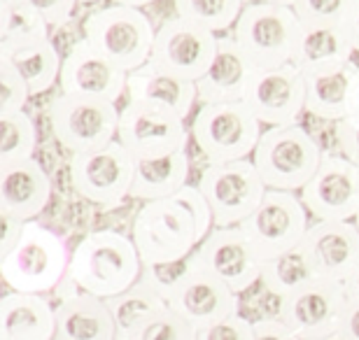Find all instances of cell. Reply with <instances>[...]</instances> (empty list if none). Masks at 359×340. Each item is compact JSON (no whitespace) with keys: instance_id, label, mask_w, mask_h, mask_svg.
Wrapping results in <instances>:
<instances>
[{"instance_id":"c3c4849f","label":"cell","mask_w":359,"mask_h":340,"mask_svg":"<svg viewBox=\"0 0 359 340\" xmlns=\"http://www.w3.org/2000/svg\"><path fill=\"white\" fill-rule=\"evenodd\" d=\"M262 3H273V5H283V7H294L297 0H262Z\"/></svg>"},{"instance_id":"5b68a950","label":"cell","mask_w":359,"mask_h":340,"mask_svg":"<svg viewBox=\"0 0 359 340\" xmlns=\"http://www.w3.org/2000/svg\"><path fill=\"white\" fill-rule=\"evenodd\" d=\"M191 140L205 156V163H231L255 154L264 124L245 100L201 105L194 117Z\"/></svg>"},{"instance_id":"e575fe53","label":"cell","mask_w":359,"mask_h":340,"mask_svg":"<svg viewBox=\"0 0 359 340\" xmlns=\"http://www.w3.org/2000/svg\"><path fill=\"white\" fill-rule=\"evenodd\" d=\"M124 340H196V329L187 324L170 308H166L154 317H149L145 324H140Z\"/></svg>"},{"instance_id":"7402d4cb","label":"cell","mask_w":359,"mask_h":340,"mask_svg":"<svg viewBox=\"0 0 359 340\" xmlns=\"http://www.w3.org/2000/svg\"><path fill=\"white\" fill-rule=\"evenodd\" d=\"M255 72V66L243 54L233 35H219L217 54H215L208 72L196 82L198 103L217 105L245 100L248 86L252 82Z\"/></svg>"},{"instance_id":"7dc6e473","label":"cell","mask_w":359,"mask_h":340,"mask_svg":"<svg viewBox=\"0 0 359 340\" xmlns=\"http://www.w3.org/2000/svg\"><path fill=\"white\" fill-rule=\"evenodd\" d=\"M112 5H124V7H138V10H142L145 5L154 3V0H110Z\"/></svg>"},{"instance_id":"74e56055","label":"cell","mask_w":359,"mask_h":340,"mask_svg":"<svg viewBox=\"0 0 359 340\" xmlns=\"http://www.w3.org/2000/svg\"><path fill=\"white\" fill-rule=\"evenodd\" d=\"M196 340H255V322H250L241 313L231 315L205 329H198Z\"/></svg>"},{"instance_id":"2e32d148","label":"cell","mask_w":359,"mask_h":340,"mask_svg":"<svg viewBox=\"0 0 359 340\" xmlns=\"http://www.w3.org/2000/svg\"><path fill=\"white\" fill-rule=\"evenodd\" d=\"M166 303L196 331L238 315L241 308L238 294H233L224 282L196 266L191 259H187V271L166 294Z\"/></svg>"},{"instance_id":"d4e9b609","label":"cell","mask_w":359,"mask_h":340,"mask_svg":"<svg viewBox=\"0 0 359 340\" xmlns=\"http://www.w3.org/2000/svg\"><path fill=\"white\" fill-rule=\"evenodd\" d=\"M126 98L128 103L161 107V110H168L187 119V114L194 110L198 100V89L196 82L168 75V72H161L145 63L142 68L128 72Z\"/></svg>"},{"instance_id":"816d5d0a","label":"cell","mask_w":359,"mask_h":340,"mask_svg":"<svg viewBox=\"0 0 359 340\" xmlns=\"http://www.w3.org/2000/svg\"><path fill=\"white\" fill-rule=\"evenodd\" d=\"M80 3H93V0H80Z\"/></svg>"},{"instance_id":"4316f807","label":"cell","mask_w":359,"mask_h":340,"mask_svg":"<svg viewBox=\"0 0 359 340\" xmlns=\"http://www.w3.org/2000/svg\"><path fill=\"white\" fill-rule=\"evenodd\" d=\"M357 68L353 63L304 72L306 112L318 119L336 121L348 117V98Z\"/></svg>"},{"instance_id":"ba28073f","label":"cell","mask_w":359,"mask_h":340,"mask_svg":"<svg viewBox=\"0 0 359 340\" xmlns=\"http://www.w3.org/2000/svg\"><path fill=\"white\" fill-rule=\"evenodd\" d=\"M196 186L210 205L215 229L241 226L269 191L252 158L208 163Z\"/></svg>"},{"instance_id":"ee69618b","label":"cell","mask_w":359,"mask_h":340,"mask_svg":"<svg viewBox=\"0 0 359 340\" xmlns=\"http://www.w3.org/2000/svg\"><path fill=\"white\" fill-rule=\"evenodd\" d=\"M339 334L346 340H359V308L357 306H350L348 303L346 313H343L341 324H339Z\"/></svg>"},{"instance_id":"484cf974","label":"cell","mask_w":359,"mask_h":340,"mask_svg":"<svg viewBox=\"0 0 359 340\" xmlns=\"http://www.w3.org/2000/svg\"><path fill=\"white\" fill-rule=\"evenodd\" d=\"M0 59L10 63L24 77L31 96L49 91L61 77L63 56L49 38L0 42Z\"/></svg>"},{"instance_id":"f907efd6","label":"cell","mask_w":359,"mask_h":340,"mask_svg":"<svg viewBox=\"0 0 359 340\" xmlns=\"http://www.w3.org/2000/svg\"><path fill=\"white\" fill-rule=\"evenodd\" d=\"M355 226L359 229V212H357V217H355Z\"/></svg>"},{"instance_id":"8992f818","label":"cell","mask_w":359,"mask_h":340,"mask_svg":"<svg viewBox=\"0 0 359 340\" xmlns=\"http://www.w3.org/2000/svg\"><path fill=\"white\" fill-rule=\"evenodd\" d=\"M156 31L138 7L107 5L84 21V40L124 72L142 68L152 54Z\"/></svg>"},{"instance_id":"9a60e30c","label":"cell","mask_w":359,"mask_h":340,"mask_svg":"<svg viewBox=\"0 0 359 340\" xmlns=\"http://www.w3.org/2000/svg\"><path fill=\"white\" fill-rule=\"evenodd\" d=\"M191 131L184 119L161 107L126 103L119 110L117 140L131 151L135 161L161 158L187 149Z\"/></svg>"},{"instance_id":"6da1fadb","label":"cell","mask_w":359,"mask_h":340,"mask_svg":"<svg viewBox=\"0 0 359 340\" xmlns=\"http://www.w3.org/2000/svg\"><path fill=\"white\" fill-rule=\"evenodd\" d=\"M215 229L210 205L196 184L175 196L147 200L133 217L131 238L142 266H170L194 254Z\"/></svg>"},{"instance_id":"3957f363","label":"cell","mask_w":359,"mask_h":340,"mask_svg":"<svg viewBox=\"0 0 359 340\" xmlns=\"http://www.w3.org/2000/svg\"><path fill=\"white\" fill-rule=\"evenodd\" d=\"M70 250L66 240L40 222H26L10 254L0 257V278L10 292L49 294L68 278Z\"/></svg>"},{"instance_id":"60d3db41","label":"cell","mask_w":359,"mask_h":340,"mask_svg":"<svg viewBox=\"0 0 359 340\" xmlns=\"http://www.w3.org/2000/svg\"><path fill=\"white\" fill-rule=\"evenodd\" d=\"M24 226H26V222H21L12 215L0 212V229H3V236H0V257L10 254L14 250V245L19 243L21 233H24Z\"/></svg>"},{"instance_id":"e0dca14e","label":"cell","mask_w":359,"mask_h":340,"mask_svg":"<svg viewBox=\"0 0 359 340\" xmlns=\"http://www.w3.org/2000/svg\"><path fill=\"white\" fill-rule=\"evenodd\" d=\"M299 196L315 222H355L359 212V165L341 154H325L318 172Z\"/></svg>"},{"instance_id":"30bf717a","label":"cell","mask_w":359,"mask_h":340,"mask_svg":"<svg viewBox=\"0 0 359 340\" xmlns=\"http://www.w3.org/2000/svg\"><path fill=\"white\" fill-rule=\"evenodd\" d=\"M135 158L119 140L70 156V182L84 200L98 208H117L131 198Z\"/></svg>"},{"instance_id":"cb8c5ba5","label":"cell","mask_w":359,"mask_h":340,"mask_svg":"<svg viewBox=\"0 0 359 340\" xmlns=\"http://www.w3.org/2000/svg\"><path fill=\"white\" fill-rule=\"evenodd\" d=\"M0 340H56V303L45 294L7 289L0 299Z\"/></svg>"},{"instance_id":"b9f144b4","label":"cell","mask_w":359,"mask_h":340,"mask_svg":"<svg viewBox=\"0 0 359 340\" xmlns=\"http://www.w3.org/2000/svg\"><path fill=\"white\" fill-rule=\"evenodd\" d=\"M255 340H299L278 317H264L255 322Z\"/></svg>"},{"instance_id":"f35d334b","label":"cell","mask_w":359,"mask_h":340,"mask_svg":"<svg viewBox=\"0 0 359 340\" xmlns=\"http://www.w3.org/2000/svg\"><path fill=\"white\" fill-rule=\"evenodd\" d=\"M24 3L31 5L35 12H40L49 26L61 28L70 21L80 0H24Z\"/></svg>"},{"instance_id":"f1b7e54d","label":"cell","mask_w":359,"mask_h":340,"mask_svg":"<svg viewBox=\"0 0 359 340\" xmlns=\"http://www.w3.org/2000/svg\"><path fill=\"white\" fill-rule=\"evenodd\" d=\"M353 56L355 49L350 47L341 26L301 24V33L292 56V66H297L301 72H311L332 66H343V63H353Z\"/></svg>"},{"instance_id":"5bb4252c","label":"cell","mask_w":359,"mask_h":340,"mask_svg":"<svg viewBox=\"0 0 359 340\" xmlns=\"http://www.w3.org/2000/svg\"><path fill=\"white\" fill-rule=\"evenodd\" d=\"M241 229L269 261L287 250L299 247L311 229V222L297 191L269 189L259 208L241 224Z\"/></svg>"},{"instance_id":"1f68e13d","label":"cell","mask_w":359,"mask_h":340,"mask_svg":"<svg viewBox=\"0 0 359 340\" xmlns=\"http://www.w3.org/2000/svg\"><path fill=\"white\" fill-rule=\"evenodd\" d=\"M38 126L26 110L0 112V165L35 158Z\"/></svg>"},{"instance_id":"8d00e7d4","label":"cell","mask_w":359,"mask_h":340,"mask_svg":"<svg viewBox=\"0 0 359 340\" xmlns=\"http://www.w3.org/2000/svg\"><path fill=\"white\" fill-rule=\"evenodd\" d=\"M28 98H31V91H28L24 77L10 63L0 59V112L24 110Z\"/></svg>"},{"instance_id":"ab89813d","label":"cell","mask_w":359,"mask_h":340,"mask_svg":"<svg viewBox=\"0 0 359 340\" xmlns=\"http://www.w3.org/2000/svg\"><path fill=\"white\" fill-rule=\"evenodd\" d=\"M336 144L341 149V156H346L348 161L359 165V121L353 119H341L336 124Z\"/></svg>"},{"instance_id":"83f0119b","label":"cell","mask_w":359,"mask_h":340,"mask_svg":"<svg viewBox=\"0 0 359 340\" xmlns=\"http://www.w3.org/2000/svg\"><path fill=\"white\" fill-rule=\"evenodd\" d=\"M189 151L180 149L161 158H145L135 163V177L131 186L133 200H161L175 196L189 184Z\"/></svg>"},{"instance_id":"4dcf8cb0","label":"cell","mask_w":359,"mask_h":340,"mask_svg":"<svg viewBox=\"0 0 359 340\" xmlns=\"http://www.w3.org/2000/svg\"><path fill=\"white\" fill-rule=\"evenodd\" d=\"M318 278L320 275L315 273V266L311 257H308V252L304 250V245H299V247L287 250L264 264L262 287L280 301Z\"/></svg>"},{"instance_id":"d590c367","label":"cell","mask_w":359,"mask_h":340,"mask_svg":"<svg viewBox=\"0 0 359 340\" xmlns=\"http://www.w3.org/2000/svg\"><path fill=\"white\" fill-rule=\"evenodd\" d=\"M355 0H297L292 10L304 26H339Z\"/></svg>"},{"instance_id":"7c38bea8","label":"cell","mask_w":359,"mask_h":340,"mask_svg":"<svg viewBox=\"0 0 359 340\" xmlns=\"http://www.w3.org/2000/svg\"><path fill=\"white\" fill-rule=\"evenodd\" d=\"M189 259L238 296L262 282V271L266 264V259L241 226L212 229Z\"/></svg>"},{"instance_id":"d6986e66","label":"cell","mask_w":359,"mask_h":340,"mask_svg":"<svg viewBox=\"0 0 359 340\" xmlns=\"http://www.w3.org/2000/svg\"><path fill=\"white\" fill-rule=\"evenodd\" d=\"M128 72L107 61L98 54L87 40H77L68 54L63 56L59 91L68 96L100 98L117 105L121 96H126Z\"/></svg>"},{"instance_id":"8fae6325","label":"cell","mask_w":359,"mask_h":340,"mask_svg":"<svg viewBox=\"0 0 359 340\" xmlns=\"http://www.w3.org/2000/svg\"><path fill=\"white\" fill-rule=\"evenodd\" d=\"M217 33L182 17H170L156 28V38L147 63L168 75L198 82L210 68L215 54H217Z\"/></svg>"},{"instance_id":"ac0fdd59","label":"cell","mask_w":359,"mask_h":340,"mask_svg":"<svg viewBox=\"0 0 359 340\" xmlns=\"http://www.w3.org/2000/svg\"><path fill=\"white\" fill-rule=\"evenodd\" d=\"M245 103L264 128L294 126L306 114V79L297 66L257 70L248 86Z\"/></svg>"},{"instance_id":"bcb514c9","label":"cell","mask_w":359,"mask_h":340,"mask_svg":"<svg viewBox=\"0 0 359 340\" xmlns=\"http://www.w3.org/2000/svg\"><path fill=\"white\" fill-rule=\"evenodd\" d=\"M348 119L359 121V68L355 72L353 86H350V98H348Z\"/></svg>"},{"instance_id":"277c9868","label":"cell","mask_w":359,"mask_h":340,"mask_svg":"<svg viewBox=\"0 0 359 340\" xmlns=\"http://www.w3.org/2000/svg\"><path fill=\"white\" fill-rule=\"evenodd\" d=\"M325 151L301 124L264 128L252 161L266 189L301 191L318 172Z\"/></svg>"},{"instance_id":"836d02e7","label":"cell","mask_w":359,"mask_h":340,"mask_svg":"<svg viewBox=\"0 0 359 340\" xmlns=\"http://www.w3.org/2000/svg\"><path fill=\"white\" fill-rule=\"evenodd\" d=\"M49 26L40 12L24 0H0V42L49 38Z\"/></svg>"},{"instance_id":"7bdbcfd3","label":"cell","mask_w":359,"mask_h":340,"mask_svg":"<svg viewBox=\"0 0 359 340\" xmlns=\"http://www.w3.org/2000/svg\"><path fill=\"white\" fill-rule=\"evenodd\" d=\"M339 26L343 35L348 38L350 47L355 49V54H359V0H355V3L350 5V10L346 12V17H343Z\"/></svg>"},{"instance_id":"44dd1931","label":"cell","mask_w":359,"mask_h":340,"mask_svg":"<svg viewBox=\"0 0 359 340\" xmlns=\"http://www.w3.org/2000/svg\"><path fill=\"white\" fill-rule=\"evenodd\" d=\"M304 250L325 280L343 282L359 264V229L355 222H315L304 238Z\"/></svg>"},{"instance_id":"603a6c76","label":"cell","mask_w":359,"mask_h":340,"mask_svg":"<svg viewBox=\"0 0 359 340\" xmlns=\"http://www.w3.org/2000/svg\"><path fill=\"white\" fill-rule=\"evenodd\" d=\"M56 301V340H117L107 301L70 287Z\"/></svg>"},{"instance_id":"52a82bcc","label":"cell","mask_w":359,"mask_h":340,"mask_svg":"<svg viewBox=\"0 0 359 340\" xmlns=\"http://www.w3.org/2000/svg\"><path fill=\"white\" fill-rule=\"evenodd\" d=\"M301 33V19L292 7L250 3L233 26V38L255 70H273L292 63Z\"/></svg>"},{"instance_id":"f6af8a7d","label":"cell","mask_w":359,"mask_h":340,"mask_svg":"<svg viewBox=\"0 0 359 340\" xmlns=\"http://www.w3.org/2000/svg\"><path fill=\"white\" fill-rule=\"evenodd\" d=\"M343 287H346V296H348L350 306L359 308V264L355 266V271L343 280Z\"/></svg>"},{"instance_id":"f546056e","label":"cell","mask_w":359,"mask_h":340,"mask_svg":"<svg viewBox=\"0 0 359 340\" xmlns=\"http://www.w3.org/2000/svg\"><path fill=\"white\" fill-rule=\"evenodd\" d=\"M107 308H110L114 327H117V340H124L140 324H145L149 317L166 310L168 303L152 285H147L145 280H138L124 294L107 299Z\"/></svg>"},{"instance_id":"681fc988","label":"cell","mask_w":359,"mask_h":340,"mask_svg":"<svg viewBox=\"0 0 359 340\" xmlns=\"http://www.w3.org/2000/svg\"><path fill=\"white\" fill-rule=\"evenodd\" d=\"M322 340H346L341 334H334V336H329V338H322Z\"/></svg>"},{"instance_id":"7a4b0ae2","label":"cell","mask_w":359,"mask_h":340,"mask_svg":"<svg viewBox=\"0 0 359 340\" xmlns=\"http://www.w3.org/2000/svg\"><path fill=\"white\" fill-rule=\"evenodd\" d=\"M142 259L133 238L114 229L84 233L70 252L68 280L84 294L114 299L142 278Z\"/></svg>"},{"instance_id":"4fadbf2b","label":"cell","mask_w":359,"mask_h":340,"mask_svg":"<svg viewBox=\"0 0 359 340\" xmlns=\"http://www.w3.org/2000/svg\"><path fill=\"white\" fill-rule=\"evenodd\" d=\"M348 303L343 282L318 278L280 299L276 317L299 340H322L339 334Z\"/></svg>"},{"instance_id":"ffe728a7","label":"cell","mask_w":359,"mask_h":340,"mask_svg":"<svg viewBox=\"0 0 359 340\" xmlns=\"http://www.w3.org/2000/svg\"><path fill=\"white\" fill-rule=\"evenodd\" d=\"M52 177L38 158L0 165V212L35 222L52 200Z\"/></svg>"},{"instance_id":"9c48e42d","label":"cell","mask_w":359,"mask_h":340,"mask_svg":"<svg viewBox=\"0 0 359 340\" xmlns=\"http://www.w3.org/2000/svg\"><path fill=\"white\" fill-rule=\"evenodd\" d=\"M49 124L56 142L70 156L84 154L117 140L119 110L110 100L56 93L49 107Z\"/></svg>"},{"instance_id":"d6a6232c","label":"cell","mask_w":359,"mask_h":340,"mask_svg":"<svg viewBox=\"0 0 359 340\" xmlns=\"http://www.w3.org/2000/svg\"><path fill=\"white\" fill-rule=\"evenodd\" d=\"M175 17L208 28L212 33H224L241 19L245 3L243 0H173Z\"/></svg>"}]
</instances>
